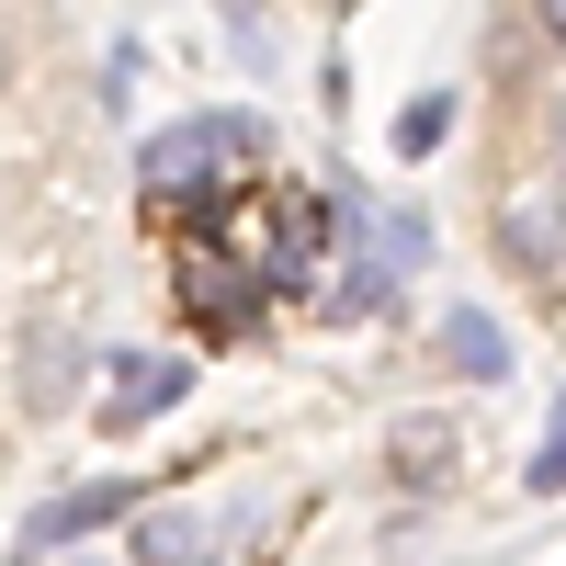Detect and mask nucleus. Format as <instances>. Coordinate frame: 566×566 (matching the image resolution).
<instances>
[{"label":"nucleus","instance_id":"f03ea898","mask_svg":"<svg viewBox=\"0 0 566 566\" xmlns=\"http://www.w3.org/2000/svg\"><path fill=\"white\" fill-rule=\"evenodd\" d=\"M499 250H510V261H533V272H544V261H566V193L510 205V216H499Z\"/></svg>","mask_w":566,"mask_h":566},{"label":"nucleus","instance_id":"f257e3e1","mask_svg":"<svg viewBox=\"0 0 566 566\" xmlns=\"http://www.w3.org/2000/svg\"><path fill=\"white\" fill-rule=\"evenodd\" d=\"M34 34L0 23V464L45 408L80 386V306H69V136H23Z\"/></svg>","mask_w":566,"mask_h":566},{"label":"nucleus","instance_id":"7ed1b4c3","mask_svg":"<svg viewBox=\"0 0 566 566\" xmlns=\"http://www.w3.org/2000/svg\"><path fill=\"white\" fill-rule=\"evenodd\" d=\"M442 352H453L464 374H499V363H510V340H499V317H476V306H453V317H442Z\"/></svg>","mask_w":566,"mask_h":566},{"label":"nucleus","instance_id":"20e7f679","mask_svg":"<svg viewBox=\"0 0 566 566\" xmlns=\"http://www.w3.org/2000/svg\"><path fill=\"white\" fill-rule=\"evenodd\" d=\"M533 488H566V408H555V442L533 453Z\"/></svg>","mask_w":566,"mask_h":566}]
</instances>
